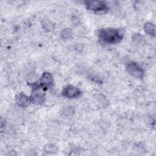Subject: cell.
<instances>
[{
  "mask_svg": "<svg viewBox=\"0 0 156 156\" xmlns=\"http://www.w3.org/2000/svg\"><path fill=\"white\" fill-rule=\"evenodd\" d=\"M124 32L123 29L115 28H104L98 30V37L103 43L107 44H116L119 43L123 38Z\"/></svg>",
  "mask_w": 156,
  "mask_h": 156,
  "instance_id": "6da1fadb",
  "label": "cell"
},
{
  "mask_svg": "<svg viewBox=\"0 0 156 156\" xmlns=\"http://www.w3.org/2000/svg\"><path fill=\"white\" fill-rule=\"evenodd\" d=\"M30 102L35 104H43L45 100L44 90L42 88L32 86V91L29 97Z\"/></svg>",
  "mask_w": 156,
  "mask_h": 156,
  "instance_id": "7a4b0ae2",
  "label": "cell"
},
{
  "mask_svg": "<svg viewBox=\"0 0 156 156\" xmlns=\"http://www.w3.org/2000/svg\"><path fill=\"white\" fill-rule=\"evenodd\" d=\"M54 80L52 76L48 72H44L41 76L40 79L32 83V86H36L43 88L44 90L53 85Z\"/></svg>",
  "mask_w": 156,
  "mask_h": 156,
  "instance_id": "3957f363",
  "label": "cell"
},
{
  "mask_svg": "<svg viewBox=\"0 0 156 156\" xmlns=\"http://www.w3.org/2000/svg\"><path fill=\"white\" fill-rule=\"evenodd\" d=\"M86 8L94 12L106 11L108 9L107 4L102 1H85Z\"/></svg>",
  "mask_w": 156,
  "mask_h": 156,
  "instance_id": "277c9868",
  "label": "cell"
},
{
  "mask_svg": "<svg viewBox=\"0 0 156 156\" xmlns=\"http://www.w3.org/2000/svg\"><path fill=\"white\" fill-rule=\"evenodd\" d=\"M126 69L130 75L135 77L142 78L144 75V71L143 68L133 62H130L127 64Z\"/></svg>",
  "mask_w": 156,
  "mask_h": 156,
  "instance_id": "5b68a950",
  "label": "cell"
},
{
  "mask_svg": "<svg viewBox=\"0 0 156 156\" xmlns=\"http://www.w3.org/2000/svg\"><path fill=\"white\" fill-rule=\"evenodd\" d=\"M82 93V91L77 87L73 85H67L63 88L62 94V96L69 99L79 97Z\"/></svg>",
  "mask_w": 156,
  "mask_h": 156,
  "instance_id": "8992f818",
  "label": "cell"
},
{
  "mask_svg": "<svg viewBox=\"0 0 156 156\" xmlns=\"http://www.w3.org/2000/svg\"><path fill=\"white\" fill-rule=\"evenodd\" d=\"M16 102L18 105L22 107H27L30 102V98L27 96L23 93H20L16 96Z\"/></svg>",
  "mask_w": 156,
  "mask_h": 156,
  "instance_id": "52a82bcc",
  "label": "cell"
},
{
  "mask_svg": "<svg viewBox=\"0 0 156 156\" xmlns=\"http://www.w3.org/2000/svg\"><path fill=\"white\" fill-rule=\"evenodd\" d=\"M155 25L150 22H147L144 25V30L147 34L155 36Z\"/></svg>",
  "mask_w": 156,
  "mask_h": 156,
  "instance_id": "ba28073f",
  "label": "cell"
},
{
  "mask_svg": "<svg viewBox=\"0 0 156 156\" xmlns=\"http://www.w3.org/2000/svg\"><path fill=\"white\" fill-rule=\"evenodd\" d=\"M41 26L46 31H51L54 29L53 23L48 19L43 20L41 21Z\"/></svg>",
  "mask_w": 156,
  "mask_h": 156,
  "instance_id": "9c48e42d",
  "label": "cell"
},
{
  "mask_svg": "<svg viewBox=\"0 0 156 156\" xmlns=\"http://www.w3.org/2000/svg\"><path fill=\"white\" fill-rule=\"evenodd\" d=\"M60 35L63 39H69L73 35V30L69 27H66L62 30Z\"/></svg>",
  "mask_w": 156,
  "mask_h": 156,
  "instance_id": "30bf717a",
  "label": "cell"
},
{
  "mask_svg": "<svg viewBox=\"0 0 156 156\" xmlns=\"http://www.w3.org/2000/svg\"><path fill=\"white\" fill-rule=\"evenodd\" d=\"M132 38H133V40L134 41H136V42H138V41H140L142 40L143 36L139 33H136V34H133Z\"/></svg>",
  "mask_w": 156,
  "mask_h": 156,
  "instance_id": "8fae6325",
  "label": "cell"
},
{
  "mask_svg": "<svg viewBox=\"0 0 156 156\" xmlns=\"http://www.w3.org/2000/svg\"><path fill=\"white\" fill-rule=\"evenodd\" d=\"M77 50H79V51L82 50V49H83V46H82L81 44H79L77 45Z\"/></svg>",
  "mask_w": 156,
  "mask_h": 156,
  "instance_id": "7c38bea8",
  "label": "cell"
}]
</instances>
